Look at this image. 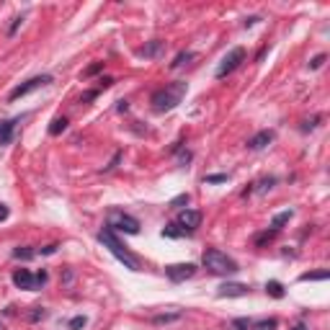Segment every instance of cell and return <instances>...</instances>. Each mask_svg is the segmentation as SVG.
Listing matches in <instances>:
<instances>
[{
  "label": "cell",
  "mask_w": 330,
  "mask_h": 330,
  "mask_svg": "<svg viewBox=\"0 0 330 330\" xmlns=\"http://www.w3.org/2000/svg\"><path fill=\"white\" fill-rule=\"evenodd\" d=\"M98 243L106 248L111 256L124 266V268H129V271H140V258L134 256V253H129L127 245H122V240L114 235V230H109V227H106V230H101V232H98Z\"/></svg>",
  "instance_id": "cell-1"
},
{
  "label": "cell",
  "mask_w": 330,
  "mask_h": 330,
  "mask_svg": "<svg viewBox=\"0 0 330 330\" xmlns=\"http://www.w3.org/2000/svg\"><path fill=\"white\" fill-rule=\"evenodd\" d=\"M186 93H188V85L183 80L168 83L165 88H160V91L153 93V106H155V111H170V109H175L178 103L183 101Z\"/></svg>",
  "instance_id": "cell-2"
},
{
  "label": "cell",
  "mask_w": 330,
  "mask_h": 330,
  "mask_svg": "<svg viewBox=\"0 0 330 330\" xmlns=\"http://www.w3.org/2000/svg\"><path fill=\"white\" fill-rule=\"evenodd\" d=\"M201 263L209 274H214V276H230V274H237L240 268H237V261L230 258L227 253H222L217 248H206L204 250V256H201Z\"/></svg>",
  "instance_id": "cell-3"
},
{
  "label": "cell",
  "mask_w": 330,
  "mask_h": 330,
  "mask_svg": "<svg viewBox=\"0 0 330 330\" xmlns=\"http://www.w3.org/2000/svg\"><path fill=\"white\" fill-rule=\"evenodd\" d=\"M106 227L116 230V232H127V235H137L140 232V219L132 217L122 209H111L109 217H106Z\"/></svg>",
  "instance_id": "cell-4"
},
{
  "label": "cell",
  "mask_w": 330,
  "mask_h": 330,
  "mask_svg": "<svg viewBox=\"0 0 330 330\" xmlns=\"http://www.w3.org/2000/svg\"><path fill=\"white\" fill-rule=\"evenodd\" d=\"M245 62V49L243 47H235V49H230L227 54H224V59L219 62V67H217V78H227L230 72H235L240 65Z\"/></svg>",
  "instance_id": "cell-5"
},
{
  "label": "cell",
  "mask_w": 330,
  "mask_h": 330,
  "mask_svg": "<svg viewBox=\"0 0 330 330\" xmlns=\"http://www.w3.org/2000/svg\"><path fill=\"white\" fill-rule=\"evenodd\" d=\"M49 83H52V75H36V78H31V80H26V83H21V85L13 88V91L8 93V101H18V98H23L28 93H34L36 88H44V85H49Z\"/></svg>",
  "instance_id": "cell-6"
},
{
  "label": "cell",
  "mask_w": 330,
  "mask_h": 330,
  "mask_svg": "<svg viewBox=\"0 0 330 330\" xmlns=\"http://www.w3.org/2000/svg\"><path fill=\"white\" fill-rule=\"evenodd\" d=\"M196 274V266L193 263H173V266H165V276H168L173 284H181L186 279H191Z\"/></svg>",
  "instance_id": "cell-7"
},
{
  "label": "cell",
  "mask_w": 330,
  "mask_h": 330,
  "mask_svg": "<svg viewBox=\"0 0 330 330\" xmlns=\"http://www.w3.org/2000/svg\"><path fill=\"white\" fill-rule=\"evenodd\" d=\"M178 227H181L183 232H193L201 224V212H196V209H186V212H181V217H178Z\"/></svg>",
  "instance_id": "cell-8"
},
{
  "label": "cell",
  "mask_w": 330,
  "mask_h": 330,
  "mask_svg": "<svg viewBox=\"0 0 330 330\" xmlns=\"http://www.w3.org/2000/svg\"><path fill=\"white\" fill-rule=\"evenodd\" d=\"M13 284H16L18 289H28V292H34L39 289V281L31 271H26V268H18L16 274H13Z\"/></svg>",
  "instance_id": "cell-9"
},
{
  "label": "cell",
  "mask_w": 330,
  "mask_h": 330,
  "mask_svg": "<svg viewBox=\"0 0 330 330\" xmlns=\"http://www.w3.org/2000/svg\"><path fill=\"white\" fill-rule=\"evenodd\" d=\"M248 284H237V281H227L217 289V297H248Z\"/></svg>",
  "instance_id": "cell-10"
},
{
  "label": "cell",
  "mask_w": 330,
  "mask_h": 330,
  "mask_svg": "<svg viewBox=\"0 0 330 330\" xmlns=\"http://www.w3.org/2000/svg\"><path fill=\"white\" fill-rule=\"evenodd\" d=\"M271 142H274V132L271 129H263V132L253 134V137L248 140V147L250 150H263V147H268Z\"/></svg>",
  "instance_id": "cell-11"
},
{
  "label": "cell",
  "mask_w": 330,
  "mask_h": 330,
  "mask_svg": "<svg viewBox=\"0 0 330 330\" xmlns=\"http://www.w3.org/2000/svg\"><path fill=\"white\" fill-rule=\"evenodd\" d=\"M18 119H10V122H0V145H8L13 137V129H16Z\"/></svg>",
  "instance_id": "cell-12"
},
{
  "label": "cell",
  "mask_w": 330,
  "mask_h": 330,
  "mask_svg": "<svg viewBox=\"0 0 330 330\" xmlns=\"http://www.w3.org/2000/svg\"><path fill=\"white\" fill-rule=\"evenodd\" d=\"M292 214H294V212H292V209H284V212H279V214H276V217L271 219V227H274V230L279 232V230L284 227V224H287V222L292 219Z\"/></svg>",
  "instance_id": "cell-13"
},
{
  "label": "cell",
  "mask_w": 330,
  "mask_h": 330,
  "mask_svg": "<svg viewBox=\"0 0 330 330\" xmlns=\"http://www.w3.org/2000/svg\"><path fill=\"white\" fill-rule=\"evenodd\" d=\"M67 129V119L65 116H57V119H52V124H49V134L52 137H57V134H62Z\"/></svg>",
  "instance_id": "cell-14"
},
{
  "label": "cell",
  "mask_w": 330,
  "mask_h": 330,
  "mask_svg": "<svg viewBox=\"0 0 330 330\" xmlns=\"http://www.w3.org/2000/svg\"><path fill=\"white\" fill-rule=\"evenodd\" d=\"M276 235H279V232H276L274 227H271V230H266V232H261V235H256V248H263L266 243H271Z\"/></svg>",
  "instance_id": "cell-15"
},
{
  "label": "cell",
  "mask_w": 330,
  "mask_h": 330,
  "mask_svg": "<svg viewBox=\"0 0 330 330\" xmlns=\"http://www.w3.org/2000/svg\"><path fill=\"white\" fill-rule=\"evenodd\" d=\"M266 292L271 294V297H276V299H281L284 294H287V292H284V287H281L279 281H268V284H266Z\"/></svg>",
  "instance_id": "cell-16"
},
{
  "label": "cell",
  "mask_w": 330,
  "mask_h": 330,
  "mask_svg": "<svg viewBox=\"0 0 330 330\" xmlns=\"http://www.w3.org/2000/svg\"><path fill=\"white\" fill-rule=\"evenodd\" d=\"M160 49H163V41H153V44H147V47H142L140 54H142V57H155Z\"/></svg>",
  "instance_id": "cell-17"
},
{
  "label": "cell",
  "mask_w": 330,
  "mask_h": 330,
  "mask_svg": "<svg viewBox=\"0 0 330 330\" xmlns=\"http://www.w3.org/2000/svg\"><path fill=\"white\" fill-rule=\"evenodd\" d=\"M188 59H193V52H181V54H178V57L173 59V62H170V67H173V70H178V67H183V65L188 62Z\"/></svg>",
  "instance_id": "cell-18"
},
{
  "label": "cell",
  "mask_w": 330,
  "mask_h": 330,
  "mask_svg": "<svg viewBox=\"0 0 330 330\" xmlns=\"http://www.w3.org/2000/svg\"><path fill=\"white\" fill-rule=\"evenodd\" d=\"M13 256L21 258V261H28V258L36 256V250H31V248H16V250H13Z\"/></svg>",
  "instance_id": "cell-19"
},
{
  "label": "cell",
  "mask_w": 330,
  "mask_h": 330,
  "mask_svg": "<svg viewBox=\"0 0 330 330\" xmlns=\"http://www.w3.org/2000/svg\"><path fill=\"white\" fill-rule=\"evenodd\" d=\"M276 325H279V323H276V320L271 318V320H261V323H253L250 328H256V330H276Z\"/></svg>",
  "instance_id": "cell-20"
},
{
  "label": "cell",
  "mask_w": 330,
  "mask_h": 330,
  "mask_svg": "<svg viewBox=\"0 0 330 330\" xmlns=\"http://www.w3.org/2000/svg\"><path fill=\"white\" fill-rule=\"evenodd\" d=\"M328 279V271H318V274H302L299 281H325Z\"/></svg>",
  "instance_id": "cell-21"
},
{
  "label": "cell",
  "mask_w": 330,
  "mask_h": 330,
  "mask_svg": "<svg viewBox=\"0 0 330 330\" xmlns=\"http://www.w3.org/2000/svg\"><path fill=\"white\" fill-rule=\"evenodd\" d=\"M250 320L248 318H237V320H232V330H250Z\"/></svg>",
  "instance_id": "cell-22"
},
{
  "label": "cell",
  "mask_w": 330,
  "mask_h": 330,
  "mask_svg": "<svg viewBox=\"0 0 330 330\" xmlns=\"http://www.w3.org/2000/svg\"><path fill=\"white\" fill-rule=\"evenodd\" d=\"M44 318H47V310H44V307H34V312L28 315V320H31V323H36V320H44Z\"/></svg>",
  "instance_id": "cell-23"
},
{
  "label": "cell",
  "mask_w": 330,
  "mask_h": 330,
  "mask_svg": "<svg viewBox=\"0 0 330 330\" xmlns=\"http://www.w3.org/2000/svg\"><path fill=\"white\" fill-rule=\"evenodd\" d=\"M224 181H227V175H224V173H214V175L204 178V183H224Z\"/></svg>",
  "instance_id": "cell-24"
},
{
  "label": "cell",
  "mask_w": 330,
  "mask_h": 330,
  "mask_svg": "<svg viewBox=\"0 0 330 330\" xmlns=\"http://www.w3.org/2000/svg\"><path fill=\"white\" fill-rule=\"evenodd\" d=\"M85 318H83V315H78V318H72L70 320V330H80V328H85Z\"/></svg>",
  "instance_id": "cell-25"
},
{
  "label": "cell",
  "mask_w": 330,
  "mask_h": 330,
  "mask_svg": "<svg viewBox=\"0 0 330 330\" xmlns=\"http://www.w3.org/2000/svg\"><path fill=\"white\" fill-rule=\"evenodd\" d=\"M183 204H188V193H181V196H175V199L170 201V206H173V209H181Z\"/></svg>",
  "instance_id": "cell-26"
},
{
  "label": "cell",
  "mask_w": 330,
  "mask_h": 330,
  "mask_svg": "<svg viewBox=\"0 0 330 330\" xmlns=\"http://www.w3.org/2000/svg\"><path fill=\"white\" fill-rule=\"evenodd\" d=\"M103 70V62H96V65H91L85 72H83V78H91V75H96V72H101Z\"/></svg>",
  "instance_id": "cell-27"
},
{
  "label": "cell",
  "mask_w": 330,
  "mask_h": 330,
  "mask_svg": "<svg viewBox=\"0 0 330 330\" xmlns=\"http://www.w3.org/2000/svg\"><path fill=\"white\" fill-rule=\"evenodd\" d=\"M21 23H23V16H16V18H13V23H10V28H8V36H13V34H16Z\"/></svg>",
  "instance_id": "cell-28"
},
{
  "label": "cell",
  "mask_w": 330,
  "mask_h": 330,
  "mask_svg": "<svg viewBox=\"0 0 330 330\" xmlns=\"http://www.w3.org/2000/svg\"><path fill=\"white\" fill-rule=\"evenodd\" d=\"M323 62H325V54H318V57H315L312 62H310V67H312V70H318V67H323Z\"/></svg>",
  "instance_id": "cell-29"
},
{
  "label": "cell",
  "mask_w": 330,
  "mask_h": 330,
  "mask_svg": "<svg viewBox=\"0 0 330 330\" xmlns=\"http://www.w3.org/2000/svg\"><path fill=\"white\" fill-rule=\"evenodd\" d=\"M3 219H8V206L0 204V222H3Z\"/></svg>",
  "instance_id": "cell-30"
},
{
  "label": "cell",
  "mask_w": 330,
  "mask_h": 330,
  "mask_svg": "<svg viewBox=\"0 0 330 330\" xmlns=\"http://www.w3.org/2000/svg\"><path fill=\"white\" fill-rule=\"evenodd\" d=\"M57 250V245H47V248H44L41 253H44V256H49V253H54Z\"/></svg>",
  "instance_id": "cell-31"
},
{
  "label": "cell",
  "mask_w": 330,
  "mask_h": 330,
  "mask_svg": "<svg viewBox=\"0 0 330 330\" xmlns=\"http://www.w3.org/2000/svg\"><path fill=\"white\" fill-rule=\"evenodd\" d=\"M256 21H261V18H258V16H253V18H248V21H245V28H248V26H253V23H256Z\"/></svg>",
  "instance_id": "cell-32"
},
{
  "label": "cell",
  "mask_w": 330,
  "mask_h": 330,
  "mask_svg": "<svg viewBox=\"0 0 330 330\" xmlns=\"http://www.w3.org/2000/svg\"><path fill=\"white\" fill-rule=\"evenodd\" d=\"M294 330H307L305 325H294Z\"/></svg>",
  "instance_id": "cell-33"
},
{
  "label": "cell",
  "mask_w": 330,
  "mask_h": 330,
  "mask_svg": "<svg viewBox=\"0 0 330 330\" xmlns=\"http://www.w3.org/2000/svg\"><path fill=\"white\" fill-rule=\"evenodd\" d=\"M0 330H3V325H0Z\"/></svg>",
  "instance_id": "cell-34"
}]
</instances>
